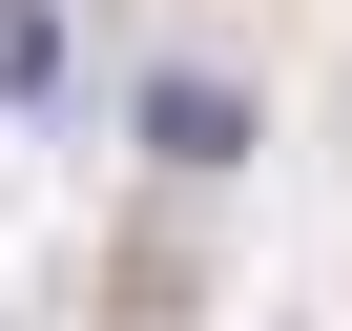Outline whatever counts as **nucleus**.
Listing matches in <instances>:
<instances>
[{
	"instance_id": "f257e3e1",
	"label": "nucleus",
	"mask_w": 352,
	"mask_h": 331,
	"mask_svg": "<svg viewBox=\"0 0 352 331\" xmlns=\"http://www.w3.org/2000/svg\"><path fill=\"white\" fill-rule=\"evenodd\" d=\"M145 145H166V166H228V145H249V83H145Z\"/></svg>"
},
{
	"instance_id": "f03ea898",
	"label": "nucleus",
	"mask_w": 352,
	"mask_h": 331,
	"mask_svg": "<svg viewBox=\"0 0 352 331\" xmlns=\"http://www.w3.org/2000/svg\"><path fill=\"white\" fill-rule=\"evenodd\" d=\"M0 104H63V21L42 0H0Z\"/></svg>"
}]
</instances>
